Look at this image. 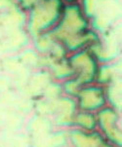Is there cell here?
Listing matches in <instances>:
<instances>
[{
	"label": "cell",
	"instance_id": "cell-1",
	"mask_svg": "<svg viewBox=\"0 0 122 147\" xmlns=\"http://www.w3.org/2000/svg\"><path fill=\"white\" fill-rule=\"evenodd\" d=\"M87 24L79 9L70 6L64 10V18L61 24L55 31V35L66 43L70 49H76L90 39L85 33Z\"/></svg>",
	"mask_w": 122,
	"mask_h": 147
},
{
	"label": "cell",
	"instance_id": "cell-2",
	"mask_svg": "<svg viewBox=\"0 0 122 147\" xmlns=\"http://www.w3.org/2000/svg\"><path fill=\"white\" fill-rule=\"evenodd\" d=\"M60 12V0H44L33 10L30 19L31 30L33 32H38L49 27L58 19Z\"/></svg>",
	"mask_w": 122,
	"mask_h": 147
},
{
	"label": "cell",
	"instance_id": "cell-3",
	"mask_svg": "<svg viewBox=\"0 0 122 147\" xmlns=\"http://www.w3.org/2000/svg\"><path fill=\"white\" fill-rule=\"evenodd\" d=\"M71 66L78 74L77 84L89 82L94 78L96 72V64L92 57L87 53L75 55L70 61Z\"/></svg>",
	"mask_w": 122,
	"mask_h": 147
},
{
	"label": "cell",
	"instance_id": "cell-4",
	"mask_svg": "<svg viewBox=\"0 0 122 147\" xmlns=\"http://www.w3.org/2000/svg\"><path fill=\"white\" fill-rule=\"evenodd\" d=\"M100 120H101V125L104 129L106 134L115 142L122 143V134L119 133L114 126L115 124V114L110 110L103 111L100 114Z\"/></svg>",
	"mask_w": 122,
	"mask_h": 147
},
{
	"label": "cell",
	"instance_id": "cell-5",
	"mask_svg": "<svg viewBox=\"0 0 122 147\" xmlns=\"http://www.w3.org/2000/svg\"><path fill=\"white\" fill-rule=\"evenodd\" d=\"M81 106L85 109H93L104 102L103 93L102 90L98 88H89L80 93Z\"/></svg>",
	"mask_w": 122,
	"mask_h": 147
},
{
	"label": "cell",
	"instance_id": "cell-6",
	"mask_svg": "<svg viewBox=\"0 0 122 147\" xmlns=\"http://www.w3.org/2000/svg\"><path fill=\"white\" fill-rule=\"evenodd\" d=\"M24 8H32V7H36L37 5H39L40 3L44 1V0H17Z\"/></svg>",
	"mask_w": 122,
	"mask_h": 147
},
{
	"label": "cell",
	"instance_id": "cell-7",
	"mask_svg": "<svg viewBox=\"0 0 122 147\" xmlns=\"http://www.w3.org/2000/svg\"><path fill=\"white\" fill-rule=\"evenodd\" d=\"M68 1H73V0H68Z\"/></svg>",
	"mask_w": 122,
	"mask_h": 147
}]
</instances>
